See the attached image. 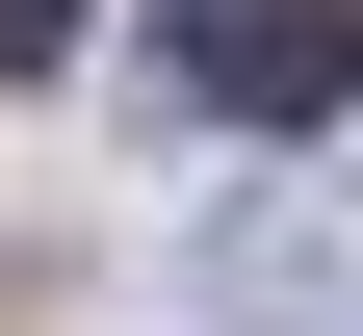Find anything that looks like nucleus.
<instances>
[{
    "mask_svg": "<svg viewBox=\"0 0 363 336\" xmlns=\"http://www.w3.org/2000/svg\"><path fill=\"white\" fill-rule=\"evenodd\" d=\"M182 78L259 104V129H311V104L363 78V26H337V0H182Z\"/></svg>",
    "mask_w": 363,
    "mask_h": 336,
    "instance_id": "1",
    "label": "nucleus"
},
{
    "mask_svg": "<svg viewBox=\"0 0 363 336\" xmlns=\"http://www.w3.org/2000/svg\"><path fill=\"white\" fill-rule=\"evenodd\" d=\"M52 26H78V0H0V78H52Z\"/></svg>",
    "mask_w": 363,
    "mask_h": 336,
    "instance_id": "2",
    "label": "nucleus"
}]
</instances>
